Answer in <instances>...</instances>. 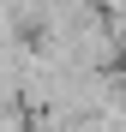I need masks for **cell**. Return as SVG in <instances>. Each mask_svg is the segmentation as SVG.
Listing matches in <instances>:
<instances>
[{"instance_id": "6da1fadb", "label": "cell", "mask_w": 126, "mask_h": 132, "mask_svg": "<svg viewBox=\"0 0 126 132\" xmlns=\"http://www.w3.org/2000/svg\"><path fill=\"white\" fill-rule=\"evenodd\" d=\"M120 108H126V78H120Z\"/></svg>"}]
</instances>
